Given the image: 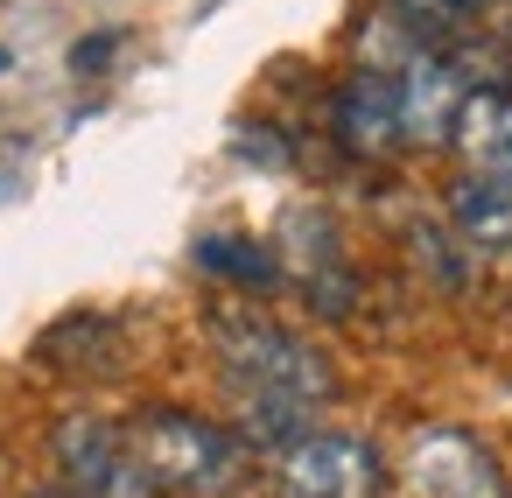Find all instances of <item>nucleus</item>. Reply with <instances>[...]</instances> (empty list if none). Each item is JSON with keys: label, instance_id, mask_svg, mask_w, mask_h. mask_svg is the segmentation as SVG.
<instances>
[{"label": "nucleus", "instance_id": "nucleus-1", "mask_svg": "<svg viewBox=\"0 0 512 498\" xmlns=\"http://www.w3.org/2000/svg\"><path fill=\"white\" fill-rule=\"evenodd\" d=\"M204 330H211L225 393H232V407L246 421V449L253 442H281L288 449L295 435H309L302 421L337 393L330 358L309 337H295L288 323H274V316H260L246 302H218Z\"/></svg>", "mask_w": 512, "mask_h": 498}, {"label": "nucleus", "instance_id": "nucleus-2", "mask_svg": "<svg viewBox=\"0 0 512 498\" xmlns=\"http://www.w3.org/2000/svg\"><path fill=\"white\" fill-rule=\"evenodd\" d=\"M120 435H127L134 463L155 477V491H176V498L239 491L246 470H253L246 435H232L225 421H204V414H190V407H141Z\"/></svg>", "mask_w": 512, "mask_h": 498}, {"label": "nucleus", "instance_id": "nucleus-3", "mask_svg": "<svg viewBox=\"0 0 512 498\" xmlns=\"http://www.w3.org/2000/svg\"><path fill=\"white\" fill-rule=\"evenodd\" d=\"M274 498H379L386 484V463L372 442L358 435H330V428H309L295 435L281 456H274Z\"/></svg>", "mask_w": 512, "mask_h": 498}, {"label": "nucleus", "instance_id": "nucleus-4", "mask_svg": "<svg viewBox=\"0 0 512 498\" xmlns=\"http://www.w3.org/2000/svg\"><path fill=\"white\" fill-rule=\"evenodd\" d=\"M57 470H64L71 498H162L155 477L134 463L127 435L99 414H64L57 421Z\"/></svg>", "mask_w": 512, "mask_h": 498}, {"label": "nucleus", "instance_id": "nucleus-5", "mask_svg": "<svg viewBox=\"0 0 512 498\" xmlns=\"http://www.w3.org/2000/svg\"><path fill=\"white\" fill-rule=\"evenodd\" d=\"M407 484L414 498H512L505 463L470 428H421L407 442Z\"/></svg>", "mask_w": 512, "mask_h": 498}, {"label": "nucleus", "instance_id": "nucleus-6", "mask_svg": "<svg viewBox=\"0 0 512 498\" xmlns=\"http://www.w3.org/2000/svg\"><path fill=\"white\" fill-rule=\"evenodd\" d=\"M274 260H281V274L302 281V295H309L316 316H344V309H351L358 281H351V267H344V246H337L330 211L295 204V211L281 218V253H274Z\"/></svg>", "mask_w": 512, "mask_h": 498}, {"label": "nucleus", "instance_id": "nucleus-7", "mask_svg": "<svg viewBox=\"0 0 512 498\" xmlns=\"http://www.w3.org/2000/svg\"><path fill=\"white\" fill-rule=\"evenodd\" d=\"M330 127L344 141V155L358 162H386L407 134H400V92L386 71H351L337 85V106H330Z\"/></svg>", "mask_w": 512, "mask_h": 498}, {"label": "nucleus", "instance_id": "nucleus-8", "mask_svg": "<svg viewBox=\"0 0 512 498\" xmlns=\"http://www.w3.org/2000/svg\"><path fill=\"white\" fill-rule=\"evenodd\" d=\"M393 92H400V134L407 141H449V120H456L470 78L449 50H428V57L393 71Z\"/></svg>", "mask_w": 512, "mask_h": 498}, {"label": "nucleus", "instance_id": "nucleus-9", "mask_svg": "<svg viewBox=\"0 0 512 498\" xmlns=\"http://www.w3.org/2000/svg\"><path fill=\"white\" fill-rule=\"evenodd\" d=\"M36 358L50 372H71V379H106L127 358V330L113 316H99V309H78V316H64V323H50L36 337Z\"/></svg>", "mask_w": 512, "mask_h": 498}, {"label": "nucleus", "instance_id": "nucleus-10", "mask_svg": "<svg viewBox=\"0 0 512 498\" xmlns=\"http://www.w3.org/2000/svg\"><path fill=\"white\" fill-rule=\"evenodd\" d=\"M449 148L484 176H512V92L505 85H470L456 120H449Z\"/></svg>", "mask_w": 512, "mask_h": 498}, {"label": "nucleus", "instance_id": "nucleus-11", "mask_svg": "<svg viewBox=\"0 0 512 498\" xmlns=\"http://www.w3.org/2000/svg\"><path fill=\"white\" fill-rule=\"evenodd\" d=\"M449 225L470 253H512V176H484L470 169L449 190Z\"/></svg>", "mask_w": 512, "mask_h": 498}, {"label": "nucleus", "instance_id": "nucleus-12", "mask_svg": "<svg viewBox=\"0 0 512 498\" xmlns=\"http://www.w3.org/2000/svg\"><path fill=\"white\" fill-rule=\"evenodd\" d=\"M197 267H204V274H218V281H232V288H260V295L281 281L274 246L239 239V232H211V239H197Z\"/></svg>", "mask_w": 512, "mask_h": 498}, {"label": "nucleus", "instance_id": "nucleus-13", "mask_svg": "<svg viewBox=\"0 0 512 498\" xmlns=\"http://www.w3.org/2000/svg\"><path fill=\"white\" fill-rule=\"evenodd\" d=\"M8 71H15V57H8V43H0V78H8Z\"/></svg>", "mask_w": 512, "mask_h": 498}, {"label": "nucleus", "instance_id": "nucleus-14", "mask_svg": "<svg viewBox=\"0 0 512 498\" xmlns=\"http://www.w3.org/2000/svg\"><path fill=\"white\" fill-rule=\"evenodd\" d=\"M29 498H71V491H29Z\"/></svg>", "mask_w": 512, "mask_h": 498}, {"label": "nucleus", "instance_id": "nucleus-15", "mask_svg": "<svg viewBox=\"0 0 512 498\" xmlns=\"http://www.w3.org/2000/svg\"><path fill=\"white\" fill-rule=\"evenodd\" d=\"M463 8H470V0H463Z\"/></svg>", "mask_w": 512, "mask_h": 498}]
</instances>
